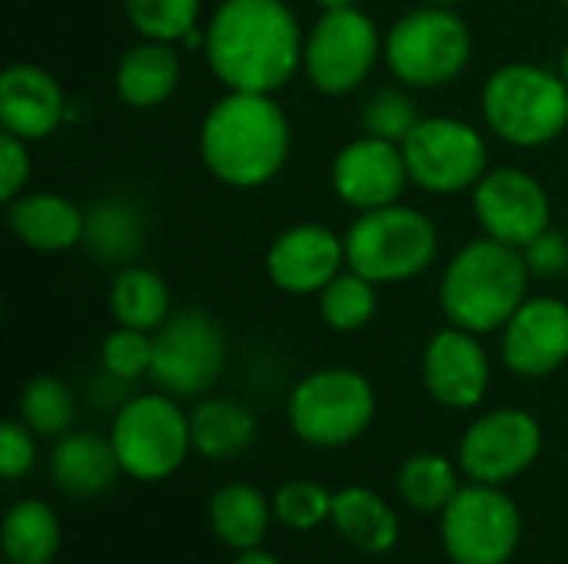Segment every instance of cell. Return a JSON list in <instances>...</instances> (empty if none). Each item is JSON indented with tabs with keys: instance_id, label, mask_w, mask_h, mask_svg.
<instances>
[{
	"instance_id": "cell-43",
	"label": "cell",
	"mask_w": 568,
	"mask_h": 564,
	"mask_svg": "<svg viewBox=\"0 0 568 564\" xmlns=\"http://www.w3.org/2000/svg\"><path fill=\"white\" fill-rule=\"evenodd\" d=\"M562 3H568V0H562Z\"/></svg>"
},
{
	"instance_id": "cell-33",
	"label": "cell",
	"mask_w": 568,
	"mask_h": 564,
	"mask_svg": "<svg viewBox=\"0 0 568 564\" xmlns=\"http://www.w3.org/2000/svg\"><path fill=\"white\" fill-rule=\"evenodd\" d=\"M273 515L293 532H310L333 515V495L316 482H286L273 499Z\"/></svg>"
},
{
	"instance_id": "cell-2",
	"label": "cell",
	"mask_w": 568,
	"mask_h": 564,
	"mask_svg": "<svg viewBox=\"0 0 568 564\" xmlns=\"http://www.w3.org/2000/svg\"><path fill=\"white\" fill-rule=\"evenodd\" d=\"M293 133L273 93L230 90L210 106L200 126V156L206 170L236 189L270 183L290 160Z\"/></svg>"
},
{
	"instance_id": "cell-38",
	"label": "cell",
	"mask_w": 568,
	"mask_h": 564,
	"mask_svg": "<svg viewBox=\"0 0 568 564\" xmlns=\"http://www.w3.org/2000/svg\"><path fill=\"white\" fill-rule=\"evenodd\" d=\"M532 276H562L568 269V243L559 233H542L532 246L523 249Z\"/></svg>"
},
{
	"instance_id": "cell-9",
	"label": "cell",
	"mask_w": 568,
	"mask_h": 564,
	"mask_svg": "<svg viewBox=\"0 0 568 564\" xmlns=\"http://www.w3.org/2000/svg\"><path fill=\"white\" fill-rule=\"evenodd\" d=\"M399 146L409 166V180L426 193H463L486 176V140L466 120L426 116Z\"/></svg>"
},
{
	"instance_id": "cell-35",
	"label": "cell",
	"mask_w": 568,
	"mask_h": 564,
	"mask_svg": "<svg viewBox=\"0 0 568 564\" xmlns=\"http://www.w3.org/2000/svg\"><path fill=\"white\" fill-rule=\"evenodd\" d=\"M100 362L103 369L120 379V382H130V379H140L153 369V339L143 332V329H130V326H120L116 332H110L100 346Z\"/></svg>"
},
{
	"instance_id": "cell-11",
	"label": "cell",
	"mask_w": 568,
	"mask_h": 564,
	"mask_svg": "<svg viewBox=\"0 0 568 564\" xmlns=\"http://www.w3.org/2000/svg\"><path fill=\"white\" fill-rule=\"evenodd\" d=\"M379 57L376 23L359 10H323L303 40V66L310 83L326 96L353 93L366 83Z\"/></svg>"
},
{
	"instance_id": "cell-18",
	"label": "cell",
	"mask_w": 568,
	"mask_h": 564,
	"mask_svg": "<svg viewBox=\"0 0 568 564\" xmlns=\"http://www.w3.org/2000/svg\"><path fill=\"white\" fill-rule=\"evenodd\" d=\"M423 379L429 396L446 409H473L489 389V356L476 332L459 326L433 336L423 356Z\"/></svg>"
},
{
	"instance_id": "cell-6",
	"label": "cell",
	"mask_w": 568,
	"mask_h": 564,
	"mask_svg": "<svg viewBox=\"0 0 568 564\" xmlns=\"http://www.w3.org/2000/svg\"><path fill=\"white\" fill-rule=\"evenodd\" d=\"M383 57L399 83L436 90L453 83L469 66L473 33L449 7H419L393 23Z\"/></svg>"
},
{
	"instance_id": "cell-10",
	"label": "cell",
	"mask_w": 568,
	"mask_h": 564,
	"mask_svg": "<svg viewBox=\"0 0 568 564\" xmlns=\"http://www.w3.org/2000/svg\"><path fill=\"white\" fill-rule=\"evenodd\" d=\"M523 535L519 509L496 485L459 489L443 509V548L456 564H506Z\"/></svg>"
},
{
	"instance_id": "cell-27",
	"label": "cell",
	"mask_w": 568,
	"mask_h": 564,
	"mask_svg": "<svg viewBox=\"0 0 568 564\" xmlns=\"http://www.w3.org/2000/svg\"><path fill=\"white\" fill-rule=\"evenodd\" d=\"M110 309L120 326L153 332L170 319V286L160 273L143 266H126L110 289Z\"/></svg>"
},
{
	"instance_id": "cell-40",
	"label": "cell",
	"mask_w": 568,
	"mask_h": 564,
	"mask_svg": "<svg viewBox=\"0 0 568 564\" xmlns=\"http://www.w3.org/2000/svg\"><path fill=\"white\" fill-rule=\"evenodd\" d=\"M323 10H346V7H356V0H316Z\"/></svg>"
},
{
	"instance_id": "cell-39",
	"label": "cell",
	"mask_w": 568,
	"mask_h": 564,
	"mask_svg": "<svg viewBox=\"0 0 568 564\" xmlns=\"http://www.w3.org/2000/svg\"><path fill=\"white\" fill-rule=\"evenodd\" d=\"M233 564H280V562H276L273 555H266V552H256V548H253V552H240Z\"/></svg>"
},
{
	"instance_id": "cell-36",
	"label": "cell",
	"mask_w": 568,
	"mask_h": 564,
	"mask_svg": "<svg viewBox=\"0 0 568 564\" xmlns=\"http://www.w3.org/2000/svg\"><path fill=\"white\" fill-rule=\"evenodd\" d=\"M37 462L33 432L23 422H3L0 425V475L7 482L23 479Z\"/></svg>"
},
{
	"instance_id": "cell-34",
	"label": "cell",
	"mask_w": 568,
	"mask_h": 564,
	"mask_svg": "<svg viewBox=\"0 0 568 564\" xmlns=\"http://www.w3.org/2000/svg\"><path fill=\"white\" fill-rule=\"evenodd\" d=\"M419 123L416 116V103L409 100V93L403 90H376L366 106H363V130L369 136H379V140H389V143H403L413 126Z\"/></svg>"
},
{
	"instance_id": "cell-4",
	"label": "cell",
	"mask_w": 568,
	"mask_h": 564,
	"mask_svg": "<svg viewBox=\"0 0 568 564\" xmlns=\"http://www.w3.org/2000/svg\"><path fill=\"white\" fill-rule=\"evenodd\" d=\"M483 113L506 143L546 146L568 126L566 76L532 63H506L483 86Z\"/></svg>"
},
{
	"instance_id": "cell-7",
	"label": "cell",
	"mask_w": 568,
	"mask_h": 564,
	"mask_svg": "<svg viewBox=\"0 0 568 564\" xmlns=\"http://www.w3.org/2000/svg\"><path fill=\"white\" fill-rule=\"evenodd\" d=\"M376 416V392L366 376L353 369H320L306 376L290 396L293 432L316 449H339L356 442Z\"/></svg>"
},
{
	"instance_id": "cell-31",
	"label": "cell",
	"mask_w": 568,
	"mask_h": 564,
	"mask_svg": "<svg viewBox=\"0 0 568 564\" xmlns=\"http://www.w3.org/2000/svg\"><path fill=\"white\" fill-rule=\"evenodd\" d=\"M320 312L336 332H356L363 329L376 312V283L359 276L356 269L339 273L329 286L320 293Z\"/></svg>"
},
{
	"instance_id": "cell-20",
	"label": "cell",
	"mask_w": 568,
	"mask_h": 564,
	"mask_svg": "<svg viewBox=\"0 0 568 564\" xmlns=\"http://www.w3.org/2000/svg\"><path fill=\"white\" fill-rule=\"evenodd\" d=\"M120 459L110 439L97 432H70L50 452V479L70 499H97L113 489Z\"/></svg>"
},
{
	"instance_id": "cell-22",
	"label": "cell",
	"mask_w": 568,
	"mask_h": 564,
	"mask_svg": "<svg viewBox=\"0 0 568 564\" xmlns=\"http://www.w3.org/2000/svg\"><path fill=\"white\" fill-rule=\"evenodd\" d=\"M180 83V57L163 40H143L120 57L116 93L126 106L150 110L170 100Z\"/></svg>"
},
{
	"instance_id": "cell-3",
	"label": "cell",
	"mask_w": 568,
	"mask_h": 564,
	"mask_svg": "<svg viewBox=\"0 0 568 564\" xmlns=\"http://www.w3.org/2000/svg\"><path fill=\"white\" fill-rule=\"evenodd\" d=\"M526 253L499 243L493 236L466 243L439 283V302L453 326L466 332H496L506 329L513 312L526 302L529 289Z\"/></svg>"
},
{
	"instance_id": "cell-14",
	"label": "cell",
	"mask_w": 568,
	"mask_h": 564,
	"mask_svg": "<svg viewBox=\"0 0 568 564\" xmlns=\"http://www.w3.org/2000/svg\"><path fill=\"white\" fill-rule=\"evenodd\" d=\"M473 206L486 236L516 249H526L549 233V196L532 173L513 166L486 173L473 186Z\"/></svg>"
},
{
	"instance_id": "cell-12",
	"label": "cell",
	"mask_w": 568,
	"mask_h": 564,
	"mask_svg": "<svg viewBox=\"0 0 568 564\" xmlns=\"http://www.w3.org/2000/svg\"><path fill=\"white\" fill-rule=\"evenodd\" d=\"M226 362V339L213 316L200 309L176 312L153 336V382L173 396L206 392Z\"/></svg>"
},
{
	"instance_id": "cell-32",
	"label": "cell",
	"mask_w": 568,
	"mask_h": 564,
	"mask_svg": "<svg viewBox=\"0 0 568 564\" xmlns=\"http://www.w3.org/2000/svg\"><path fill=\"white\" fill-rule=\"evenodd\" d=\"M126 20L143 40H183L196 30L200 0H123Z\"/></svg>"
},
{
	"instance_id": "cell-5",
	"label": "cell",
	"mask_w": 568,
	"mask_h": 564,
	"mask_svg": "<svg viewBox=\"0 0 568 564\" xmlns=\"http://www.w3.org/2000/svg\"><path fill=\"white\" fill-rule=\"evenodd\" d=\"M346 266L379 283H406L429 269L439 249L436 226L413 206L366 209L346 233Z\"/></svg>"
},
{
	"instance_id": "cell-28",
	"label": "cell",
	"mask_w": 568,
	"mask_h": 564,
	"mask_svg": "<svg viewBox=\"0 0 568 564\" xmlns=\"http://www.w3.org/2000/svg\"><path fill=\"white\" fill-rule=\"evenodd\" d=\"M60 552V522L43 502H17L3 519L7 564H50Z\"/></svg>"
},
{
	"instance_id": "cell-23",
	"label": "cell",
	"mask_w": 568,
	"mask_h": 564,
	"mask_svg": "<svg viewBox=\"0 0 568 564\" xmlns=\"http://www.w3.org/2000/svg\"><path fill=\"white\" fill-rule=\"evenodd\" d=\"M329 522L336 532L366 555H386L399 542V519L396 512L369 489L349 485L333 495Z\"/></svg>"
},
{
	"instance_id": "cell-19",
	"label": "cell",
	"mask_w": 568,
	"mask_h": 564,
	"mask_svg": "<svg viewBox=\"0 0 568 564\" xmlns=\"http://www.w3.org/2000/svg\"><path fill=\"white\" fill-rule=\"evenodd\" d=\"M67 113V100L60 83L33 66V63H13L0 76V123L7 133L20 140H43L50 136Z\"/></svg>"
},
{
	"instance_id": "cell-26",
	"label": "cell",
	"mask_w": 568,
	"mask_h": 564,
	"mask_svg": "<svg viewBox=\"0 0 568 564\" xmlns=\"http://www.w3.org/2000/svg\"><path fill=\"white\" fill-rule=\"evenodd\" d=\"M143 233H146V226H143L140 206L126 196H110V199H100L87 213L83 243L97 259L123 263L133 253H140Z\"/></svg>"
},
{
	"instance_id": "cell-15",
	"label": "cell",
	"mask_w": 568,
	"mask_h": 564,
	"mask_svg": "<svg viewBox=\"0 0 568 564\" xmlns=\"http://www.w3.org/2000/svg\"><path fill=\"white\" fill-rule=\"evenodd\" d=\"M406 183L413 180L403 146L369 133L346 143L333 160V189L346 206L359 213L399 203Z\"/></svg>"
},
{
	"instance_id": "cell-30",
	"label": "cell",
	"mask_w": 568,
	"mask_h": 564,
	"mask_svg": "<svg viewBox=\"0 0 568 564\" xmlns=\"http://www.w3.org/2000/svg\"><path fill=\"white\" fill-rule=\"evenodd\" d=\"M20 422L33 435H63L73 425L77 416V399L73 392L53 379V376H37L23 386L20 392Z\"/></svg>"
},
{
	"instance_id": "cell-25",
	"label": "cell",
	"mask_w": 568,
	"mask_h": 564,
	"mask_svg": "<svg viewBox=\"0 0 568 564\" xmlns=\"http://www.w3.org/2000/svg\"><path fill=\"white\" fill-rule=\"evenodd\" d=\"M193 449L206 459H236L256 439V419L246 406L230 399H210L190 416Z\"/></svg>"
},
{
	"instance_id": "cell-42",
	"label": "cell",
	"mask_w": 568,
	"mask_h": 564,
	"mask_svg": "<svg viewBox=\"0 0 568 564\" xmlns=\"http://www.w3.org/2000/svg\"><path fill=\"white\" fill-rule=\"evenodd\" d=\"M433 3H439V7H453V3H459V0H433Z\"/></svg>"
},
{
	"instance_id": "cell-21",
	"label": "cell",
	"mask_w": 568,
	"mask_h": 564,
	"mask_svg": "<svg viewBox=\"0 0 568 564\" xmlns=\"http://www.w3.org/2000/svg\"><path fill=\"white\" fill-rule=\"evenodd\" d=\"M7 223L13 236L37 253H67L83 243L87 216L57 193H20L7 203Z\"/></svg>"
},
{
	"instance_id": "cell-16",
	"label": "cell",
	"mask_w": 568,
	"mask_h": 564,
	"mask_svg": "<svg viewBox=\"0 0 568 564\" xmlns=\"http://www.w3.org/2000/svg\"><path fill=\"white\" fill-rule=\"evenodd\" d=\"M503 359L516 376L542 379L568 362V302L526 299L503 332Z\"/></svg>"
},
{
	"instance_id": "cell-8",
	"label": "cell",
	"mask_w": 568,
	"mask_h": 564,
	"mask_svg": "<svg viewBox=\"0 0 568 564\" xmlns=\"http://www.w3.org/2000/svg\"><path fill=\"white\" fill-rule=\"evenodd\" d=\"M110 442L116 449L120 469L136 482L170 479L193 449L190 419L166 396L130 399L113 419Z\"/></svg>"
},
{
	"instance_id": "cell-17",
	"label": "cell",
	"mask_w": 568,
	"mask_h": 564,
	"mask_svg": "<svg viewBox=\"0 0 568 564\" xmlns=\"http://www.w3.org/2000/svg\"><path fill=\"white\" fill-rule=\"evenodd\" d=\"M346 263V243L320 226V223H300L286 233H280L266 253V273L276 289L293 296L323 293Z\"/></svg>"
},
{
	"instance_id": "cell-29",
	"label": "cell",
	"mask_w": 568,
	"mask_h": 564,
	"mask_svg": "<svg viewBox=\"0 0 568 564\" xmlns=\"http://www.w3.org/2000/svg\"><path fill=\"white\" fill-rule=\"evenodd\" d=\"M396 482H399V495L419 512H443L459 492L453 462L433 452L406 459Z\"/></svg>"
},
{
	"instance_id": "cell-41",
	"label": "cell",
	"mask_w": 568,
	"mask_h": 564,
	"mask_svg": "<svg viewBox=\"0 0 568 564\" xmlns=\"http://www.w3.org/2000/svg\"><path fill=\"white\" fill-rule=\"evenodd\" d=\"M562 76H566V83H568V43H566V53H562Z\"/></svg>"
},
{
	"instance_id": "cell-1",
	"label": "cell",
	"mask_w": 568,
	"mask_h": 564,
	"mask_svg": "<svg viewBox=\"0 0 568 564\" xmlns=\"http://www.w3.org/2000/svg\"><path fill=\"white\" fill-rule=\"evenodd\" d=\"M206 60L226 90L276 93L303 63V33L283 0H223L206 27Z\"/></svg>"
},
{
	"instance_id": "cell-37",
	"label": "cell",
	"mask_w": 568,
	"mask_h": 564,
	"mask_svg": "<svg viewBox=\"0 0 568 564\" xmlns=\"http://www.w3.org/2000/svg\"><path fill=\"white\" fill-rule=\"evenodd\" d=\"M27 176H30V150H27V140L13 136L3 130L0 136V199L3 203H13L23 186H27Z\"/></svg>"
},
{
	"instance_id": "cell-24",
	"label": "cell",
	"mask_w": 568,
	"mask_h": 564,
	"mask_svg": "<svg viewBox=\"0 0 568 564\" xmlns=\"http://www.w3.org/2000/svg\"><path fill=\"white\" fill-rule=\"evenodd\" d=\"M270 505L266 495L253 485H226L210 502V525L223 545L236 552H253L270 532Z\"/></svg>"
},
{
	"instance_id": "cell-13",
	"label": "cell",
	"mask_w": 568,
	"mask_h": 564,
	"mask_svg": "<svg viewBox=\"0 0 568 564\" xmlns=\"http://www.w3.org/2000/svg\"><path fill=\"white\" fill-rule=\"evenodd\" d=\"M542 452V429L523 409H499L469 425L459 445V465L473 482L499 485L523 475Z\"/></svg>"
}]
</instances>
